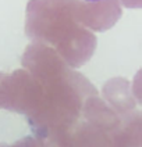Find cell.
Segmentation results:
<instances>
[{
	"label": "cell",
	"mask_w": 142,
	"mask_h": 147,
	"mask_svg": "<svg viewBox=\"0 0 142 147\" xmlns=\"http://www.w3.org/2000/svg\"><path fill=\"white\" fill-rule=\"evenodd\" d=\"M84 1H102V0H84Z\"/></svg>",
	"instance_id": "1"
}]
</instances>
